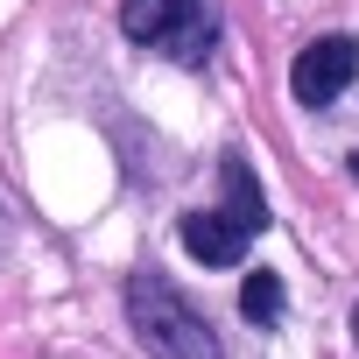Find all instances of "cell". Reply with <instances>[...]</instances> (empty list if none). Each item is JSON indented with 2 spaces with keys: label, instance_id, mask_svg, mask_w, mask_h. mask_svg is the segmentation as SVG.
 Wrapping results in <instances>:
<instances>
[{
  "label": "cell",
  "instance_id": "cell-1",
  "mask_svg": "<svg viewBox=\"0 0 359 359\" xmlns=\"http://www.w3.org/2000/svg\"><path fill=\"white\" fill-rule=\"evenodd\" d=\"M127 324H134V338L155 359H226L219 338H212V324L191 310V296L176 289L169 275H155V268L127 275Z\"/></svg>",
  "mask_w": 359,
  "mask_h": 359
},
{
  "label": "cell",
  "instance_id": "cell-2",
  "mask_svg": "<svg viewBox=\"0 0 359 359\" xmlns=\"http://www.w3.org/2000/svg\"><path fill=\"white\" fill-rule=\"evenodd\" d=\"M120 29L148 50H169L176 64H198L205 43H212L205 0H120Z\"/></svg>",
  "mask_w": 359,
  "mask_h": 359
},
{
  "label": "cell",
  "instance_id": "cell-3",
  "mask_svg": "<svg viewBox=\"0 0 359 359\" xmlns=\"http://www.w3.org/2000/svg\"><path fill=\"white\" fill-rule=\"evenodd\" d=\"M352 78H359V43H352V36H317V43L296 57L289 92H296L303 106H331Z\"/></svg>",
  "mask_w": 359,
  "mask_h": 359
},
{
  "label": "cell",
  "instance_id": "cell-4",
  "mask_svg": "<svg viewBox=\"0 0 359 359\" xmlns=\"http://www.w3.org/2000/svg\"><path fill=\"white\" fill-rule=\"evenodd\" d=\"M247 240H254V233H247L233 212H191V219H184V247H191L205 268H240V261H247Z\"/></svg>",
  "mask_w": 359,
  "mask_h": 359
},
{
  "label": "cell",
  "instance_id": "cell-5",
  "mask_svg": "<svg viewBox=\"0 0 359 359\" xmlns=\"http://www.w3.org/2000/svg\"><path fill=\"white\" fill-rule=\"evenodd\" d=\"M226 212H233L247 233H261V226H268L261 191H254V176H247V162H240V155H226Z\"/></svg>",
  "mask_w": 359,
  "mask_h": 359
},
{
  "label": "cell",
  "instance_id": "cell-6",
  "mask_svg": "<svg viewBox=\"0 0 359 359\" xmlns=\"http://www.w3.org/2000/svg\"><path fill=\"white\" fill-rule=\"evenodd\" d=\"M240 310H247L254 324H275V317H282V275H268V268L247 275V282H240Z\"/></svg>",
  "mask_w": 359,
  "mask_h": 359
},
{
  "label": "cell",
  "instance_id": "cell-7",
  "mask_svg": "<svg viewBox=\"0 0 359 359\" xmlns=\"http://www.w3.org/2000/svg\"><path fill=\"white\" fill-rule=\"evenodd\" d=\"M0 254H8V205H0Z\"/></svg>",
  "mask_w": 359,
  "mask_h": 359
},
{
  "label": "cell",
  "instance_id": "cell-8",
  "mask_svg": "<svg viewBox=\"0 0 359 359\" xmlns=\"http://www.w3.org/2000/svg\"><path fill=\"white\" fill-rule=\"evenodd\" d=\"M352 338H359V310H352Z\"/></svg>",
  "mask_w": 359,
  "mask_h": 359
},
{
  "label": "cell",
  "instance_id": "cell-9",
  "mask_svg": "<svg viewBox=\"0 0 359 359\" xmlns=\"http://www.w3.org/2000/svg\"><path fill=\"white\" fill-rule=\"evenodd\" d=\"M352 176H359V155H352Z\"/></svg>",
  "mask_w": 359,
  "mask_h": 359
}]
</instances>
